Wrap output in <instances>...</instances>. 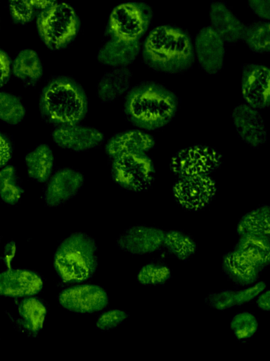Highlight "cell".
Wrapping results in <instances>:
<instances>
[{"instance_id": "6da1fadb", "label": "cell", "mask_w": 270, "mask_h": 361, "mask_svg": "<svg viewBox=\"0 0 270 361\" xmlns=\"http://www.w3.org/2000/svg\"><path fill=\"white\" fill-rule=\"evenodd\" d=\"M153 17V10L145 1H131L115 6L106 23L98 61L112 68L131 64L141 52V39Z\"/></svg>"}, {"instance_id": "7a4b0ae2", "label": "cell", "mask_w": 270, "mask_h": 361, "mask_svg": "<svg viewBox=\"0 0 270 361\" xmlns=\"http://www.w3.org/2000/svg\"><path fill=\"white\" fill-rule=\"evenodd\" d=\"M143 63L154 71L167 74L184 73L195 62L192 36L174 25H161L151 30L141 45Z\"/></svg>"}, {"instance_id": "3957f363", "label": "cell", "mask_w": 270, "mask_h": 361, "mask_svg": "<svg viewBox=\"0 0 270 361\" xmlns=\"http://www.w3.org/2000/svg\"><path fill=\"white\" fill-rule=\"evenodd\" d=\"M178 108L176 94L150 80L129 88L123 102V111L129 122L145 130H155L167 126L175 117Z\"/></svg>"}, {"instance_id": "277c9868", "label": "cell", "mask_w": 270, "mask_h": 361, "mask_svg": "<svg viewBox=\"0 0 270 361\" xmlns=\"http://www.w3.org/2000/svg\"><path fill=\"white\" fill-rule=\"evenodd\" d=\"M39 109L43 120L56 127L77 124L88 113L89 99L77 80L68 75H57L42 87Z\"/></svg>"}, {"instance_id": "5b68a950", "label": "cell", "mask_w": 270, "mask_h": 361, "mask_svg": "<svg viewBox=\"0 0 270 361\" xmlns=\"http://www.w3.org/2000/svg\"><path fill=\"white\" fill-rule=\"evenodd\" d=\"M96 245L88 235L74 233L63 240L53 256V267L64 283H79L90 279L97 267Z\"/></svg>"}, {"instance_id": "8992f818", "label": "cell", "mask_w": 270, "mask_h": 361, "mask_svg": "<svg viewBox=\"0 0 270 361\" xmlns=\"http://www.w3.org/2000/svg\"><path fill=\"white\" fill-rule=\"evenodd\" d=\"M36 26L44 44L56 51L66 48L74 41L79 30V20L72 6L57 2L39 13Z\"/></svg>"}, {"instance_id": "52a82bcc", "label": "cell", "mask_w": 270, "mask_h": 361, "mask_svg": "<svg viewBox=\"0 0 270 361\" xmlns=\"http://www.w3.org/2000/svg\"><path fill=\"white\" fill-rule=\"evenodd\" d=\"M111 178L122 189L130 192L148 190L155 178L152 159L143 154H128L112 159Z\"/></svg>"}, {"instance_id": "ba28073f", "label": "cell", "mask_w": 270, "mask_h": 361, "mask_svg": "<svg viewBox=\"0 0 270 361\" xmlns=\"http://www.w3.org/2000/svg\"><path fill=\"white\" fill-rule=\"evenodd\" d=\"M222 155L215 148L194 145L176 152L171 158V171L178 178L209 175L221 165Z\"/></svg>"}, {"instance_id": "9c48e42d", "label": "cell", "mask_w": 270, "mask_h": 361, "mask_svg": "<svg viewBox=\"0 0 270 361\" xmlns=\"http://www.w3.org/2000/svg\"><path fill=\"white\" fill-rule=\"evenodd\" d=\"M217 192L215 181L209 175L178 178L172 187L176 202L184 209L197 212L208 206Z\"/></svg>"}, {"instance_id": "30bf717a", "label": "cell", "mask_w": 270, "mask_h": 361, "mask_svg": "<svg viewBox=\"0 0 270 361\" xmlns=\"http://www.w3.org/2000/svg\"><path fill=\"white\" fill-rule=\"evenodd\" d=\"M270 71L264 64L250 63L242 67L241 94L247 104L257 109L270 105Z\"/></svg>"}, {"instance_id": "8fae6325", "label": "cell", "mask_w": 270, "mask_h": 361, "mask_svg": "<svg viewBox=\"0 0 270 361\" xmlns=\"http://www.w3.org/2000/svg\"><path fill=\"white\" fill-rule=\"evenodd\" d=\"M225 44L210 25L201 28L193 39L195 56L200 68L209 75L221 71L224 64Z\"/></svg>"}, {"instance_id": "7c38bea8", "label": "cell", "mask_w": 270, "mask_h": 361, "mask_svg": "<svg viewBox=\"0 0 270 361\" xmlns=\"http://www.w3.org/2000/svg\"><path fill=\"white\" fill-rule=\"evenodd\" d=\"M60 305L77 313H93L105 308L109 302L106 291L94 284L75 286L63 290L59 295Z\"/></svg>"}, {"instance_id": "4fadbf2b", "label": "cell", "mask_w": 270, "mask_h": 361, "mask_svg": "<svg viewBox=\"0 0 270 361\" xmlns=\"http://www.w3.org/2000/svg\"><path fill=\"white\" fill-rule=\"evenodd\" d=\"M51 137L58 147L76 152L92 149L105 140L101 130L79 123L56 126L51 133Z\"/></svg>"}, {"instance_id": "5bb4252c", "label": "cell", "mask_w": 270, "mask_h": 361, "mask_svg": "<svg viewBox=\"0 0 270 361\" xmlns=\"http://www.w3.org/2000/svg\"><path fill=\"white\" fill-rule=\"evenodd\" d=\"M165 231L146 225H136L124 230L117 238L116 245L131 255H149L163 247Z\"/></svg>"}, {"instance_id": "9a60e30c", "label": "cell", "mask_w": 270, "mask_h": 361, "mask_svg": "<svg viewBox=\"0 0 270 361\" xmlns=\"http://www.w3.org/2000/svg\"><path fill=\"white\" fill-rule=\"evenodd\" d=\"M43 199L46 204L55 207L73 198L82 188L84 176L77 170L63 168L52 173L46 182Z\"/></svg>"}, {"instance_id": "2e32d148", "label": "cell", "mask_w": 270, "mask_h": 361, "mask_svg": "<svg viewBox=\"0 0 270 361\" xmlns=\"http://www.w3.org/2000/svg\"><path fill=\"white\" fill-rule=\"evenodd\" d=\"M231 116L238 135L245 144L258 148L266 143V129L259 109L241 104L234 107Z\"/></svg>"}, {"instance_id": "e0dca14e", "label": "cell", "mask_w": 270, "mask_h": 361, "mask_svg": "<svg viewBox=\"0 0 270 361\" xmlns=\"http://www.w3.org/2000/svg\"><path fill=\"white\" fill-rule=\"evenodd\" d=\"M42 287V279L32 271L12 269L0 273V295L29 297L40 292Z\"/></svg>"}, {"instance_id": "ac0fdd59", "label": "cell", "mask_w": 270, "mask_h": 361, "mask_svg": "<svg viewBox=\"0 0 270 361\" xmlns=\"http://www.w3.org/2000/svg\"><path fill=\"white\" fill-rule=\"evenodd\" d=\"M154 137L141 129H132L112 136L105 146L108 157L115 159L128 154H143L155 146Z\"/></svg>"}, {"instance_id": "d6986e66", "label": "cell", "mask_w": 270, "mask_h": 361, "mask_svg": "<svg viewBox=\"0 0 270 361\" xmlns=\"http://www.w3.org/2000/svg\"><path fill=\"white\" fill-rule=\"evenodd\" d=\"M210 19V26L225 44H234L241 39L245 25L225 3L221 1L211 2Z\"/></svg>"}, {"instance_id": "ffe728a7", "label": "cell", "mask_w": 270, "mask_h": 361, "mask_svg": "<svg viewBox=\"0 0 270 361\" xmlns=\"http://www.w3.org/2000/svg\"><path fill=\"white\" fill-rule=\"evenodd\" d=\"M221 269L226 278L238 287H245L257 282L262 272L233 250L224 253Z\"/></svg>"}, {"instance_id": "44dd1931", "label": "cell", "mask_w": 270, "mask_h": 361, "mask_svg": "<svg viewBox=\"0 0 270 361\" xmlns=\"http://www.w3.org/2000/svg\"><path fill=\"white\" fill-rule=\"evenodd\" d=\"M132 71L129 66L114 67L105 72L96 85V95L104 104L112 102L129 90Z\"/></svg>"}, {"instance_id": "7402d4cb", "label": "cell", "mask_w": 270, "mask_h": 361, "mask_svg": "<svg viewBox=\"0 0 270 361\" xmlns=\"http://www.w3.org/2000/svg\"><path fill=\"white\" fill-rule=\"evenodd\" d=\"M232 250L262 271L270 264V238L249 234L240 235Z\"/></svg>"}, {"instance_id": "603a6c76", "label": "cell", "mask_w": 270, "mask_h": 361, "mask_svg": "<svg viewBox=\"0 0 270 361\" xmlns=\"http://www.w3.org/2000/svg\"><path fill=\"white\" fill-rule=\"evenodd\" d=\"M13 75L25 86H34L44 73L41 59L36 51L23 49L15 56L11 63Z\"/></svg>"}, {"instance_id": "cb8c5ba5", "label": "cell", "mask_w": 270, "mask_h": 361, "mask_svg": "<svg viewBox=\"0 0 270 361\" xmlns=\"http://www.w3.org/2000/svg\"><path fill=\"white\" fill-rule=\"evenodd\" d=\"M25 164L29 177L37 183H46L53 173V152L47 144H41L26 154Z\"/></svg>"}, {"instance_id": "d4e9b609", "label": "cell", "mask_w": 270, "mask_h": 361, "mask_svg": "<svg viewBox=\"0 0 270 361\" xmlns=\"http://www.w3.org/2000/svg\"><path fill=\"white\" fill-rule=\"evenodd\" d=\"M238 236L255 235L270 238V208L262 204L248 212L239 220L236 226Z\"/></svg>"}, {"instance_id": "484cf974", "label": "cell", "mask_w": 270, "mask_h": 361, "mask_svg": "<svg viewBox=\"0 0 270 361\" xmlns=\"http://www.w3.org/2000/svg\"><path fill=\"white\" fill-rule=\"evenodd\" d=\"M18 313L22 326L30 334H37L43 327L46 308L35 298L22 300L18 305Z\"/></svg>"}, {"instance_id": "4316f807", "label": "cell", "mask_w": 270, "mask_h": 361, "mask_svg": "<svg viewBox=\"0 0 270 361\" xmlns=\"http://www.w3.org/2000/svg\"><path fill=\"white\" fill-rule=\"evenodd\" d=\"M163 247L176 258L187 261L197 252L198 245L194 239L182 231H165Z\"/></svg>"}, {"instance_id": "83f0119b", "label": "cell", "mask_w": 270, "mask_h": 361, "mask_svg": "<svg viewBox=\"0 0 270 361\" xmlns=\"http://www.w3.org/2000/svg\"><path fill=\"white\" fill-rule=\"evenodd\" d=\"M241 39L255 53H269L270 51L269 22L266 20H256L245 25Z\"/></svg>"}, {"instance_id": "f1b7e54d", "label": "cell", "mask_w": 270, "mask_h": 361, "mask_svg": "<svg viewBox=\"0 0 270 361\" xmlns=\"http://www.w3.org/2000/svg\"><path fill=\"white\" fill-rule=\"evenodd\" d=\"M27 114L26 107L17 95L0 91V121L10 126L20 123Z\"/></svg>"}, {"instance_id": "f546056e", "label": "cell", "mask_w": 270, "mask_h": 361, "mask_svg": "<svg viewBox=\"0 0 270 361\" xmlns=\"http://www.w3.org/2000/svg\"><path fill=\"white\" fill-rule=\"evenodd\" d=\"M23 194L15 169L6 165L0 170V198L7 204L19 202Z\"/></svg>"}, {"instance_id": "4dcf8cb0", "label": "cell", "mask_w": 270, "mask_h": 361, "mask_svg": "<svg viewBox=\"0 0 270 361\" xmlns=\"http://www.w3.org/2000/svg\"><path fill=\"white\" fill-rule=\"evenodd\" d=\"M172 277L169 267L160 262H150L141 267L137 274L139 283L147 286H162Z\"/></svg>"}, {"instance_id": "1f68e13d", "label": "cell", "mask_w": 270, "mask_h": 361, "mask_svg": "<svg viewBox=\"0 0 270 361\" xmlns=\"http://www.w3.org/2000/svg\"><path fill=\"white\" fill-rule=\"evenodd\" d=\"M230 325L236 338L240 341L252 338L258 330L257 319L249 312L236 313L231 318Z\"/></svg>"}, {"instance_id": "d6a6232c", "label": "cell", "mask_w": 270, "mask_h": 361, "mask_svg": "<svg viewBox=\"0 0 270 361\" xmlns=\"http://www.w3.org/2000/svg\"><path fill=\"white\" fill-rule=\"evenodd\" d=\"M8 8L10 18L15 24L27 25L34 18V8L29 0H8Z\"/></svg>"}, {"instance_id": "836d02e7", "label": "cell", "mask_w": 270, "mask_h": 361, "mask_svg": "<svg viewBox=\"0 0 270 361\" xmlns=\"http://www.w3.org/2000/svg\"><path fill=\"white\" fill-rule=\"evenodd\" d=\"M206 304L214 310L224 311L236 307L235 290L222 289L219 292L210 293L205 298Z\"/></svg>"}, {"instance_id": "e575fe53", "label": "cell", "mask_w": 270, "mask_h": 361, "mask_svg": "<svg viewBox=\"0 0 270 361\" xmlns=\"http://www.w3.org/2000/svg\"><path fill=\"white\" fill-rule=\"evenodd\" d=\"M129 314L124 310L114 309L103 313L98 319L96 326L102 331L114 329L122 324L129 317Z\"/></svg>"}, {"instance_id": "d590c367", "label": "cell", "mask_w": 270, "mask_h": 361, "mask_svg": "<svg viewBox=\"0 0 270 361\" xmlns=\"http://www.w3.org/2000/svg\"><path fill=\"white\" fill-rule=\"evenodd\" d=\"M266 286L264 281H259L235 290L236 306H242L257 298L266 289Z\"/></svg>"}, {"instance_id": "8d00e7d4", "label": "cell", "mask_w": 270, "mask_h": 361, "mask_svg": "<svg viewBox=\"0 0 270 361\" xmlns=\"http://www.w3.org/2000/svg\"><path fill=\"white\" fill-rule=\"evenodd\" d=\"M13 153L10 139L0 131V169L8 165Z\"/></svg>"}, {"instance_id": "74e56055", "label": "cell", "mask_w": 270, "mask_h": 361, "mask_svg": "<svg viewBox=\"0 0 270 361\" xmlns=\"http://www.w3.org/2000/svg\"><path fill=\"white\" fill-rule=\"evenodd\" d=\"M252 12L263 20L270 18V0H248Z\"/></svg>"}, {"instance_id": "f35d334b", "label": "cell", "mask_w": 270, "mask_h": 361, "mask_svg": "<svg viewBox=\"0 0 270 361\" xmlns=\"http://www.w3.org/2000/svg\"><path fill=\"white\" fill-rule=\"evenodd\" d=\"M11 72V63L8 54L0 49V88L8 81Z\"/></svg>"}, {"instance_id": "ab89813d", "label": "cell", "mask_w": 270, "mask_h": 361, "mask_svg": "<svg viewBox=\"0 0 270 361\" xmlns=\"http://www.w3.org/2000/svg\"><path fill=\"white\" fill-rule=\"evenodd\" d=\"M257 307L262 310L269 312L270 310V292L269 290H264L258 296L256 300Z\"/></svg>"}, {"instance_id": "60d3db41", "label": "cell", "mask_w": 270, "mask_h": 361, "mask_svg": "<svg viewBox=\"0 0 270 361\" xmlns=\"http://www.w3.org/2000/svg\"><path fill=\"white\" fill-rule=\"evenodd\" d=\"M34 9L45 10L57 3V0H29Z\"/></svg>"}]
</instances>
